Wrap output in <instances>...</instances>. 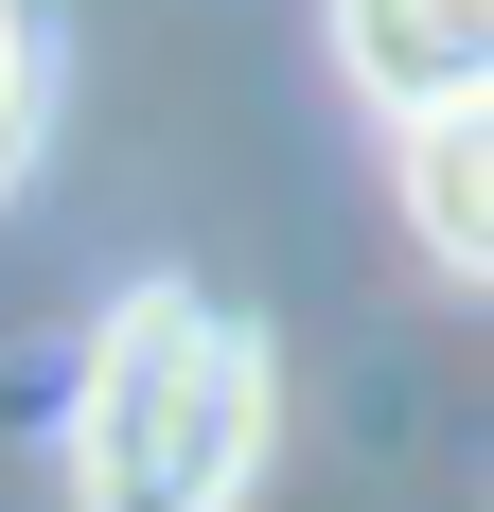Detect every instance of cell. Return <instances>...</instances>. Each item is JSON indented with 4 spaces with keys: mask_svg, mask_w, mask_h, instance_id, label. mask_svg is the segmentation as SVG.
Listing matches in <instances>:
<instances>
[{
    "mask_svg": "<svg viewBox=\"0 0 494 512\" xmlns=\"http://www.w3.org/2000/svg\"><path fill=\"white\" fill-rule=\"evenodd\" d=\"M265 460V336L212 283H124L71 389V477L89 512H230Z\"/></svg>",
    "mask_w": 494,
    "mask_h": 512,
    "instance_id": "obj_1",
    "label": "cell"
},
{
    "mask_svg": "<svg viewBox=\"0 0 494 512\" xmlns=\"http://www.w3.org/2000/svg\"><path fill=\"white\" fill-rule=\"evenodd\" d=\"M336 53H353L371 106L442 124V106H477V71H494V0H336Z\"/></svg>",
    "mask_w": 494,
    "mask_h": 512,
    "instance_id": "obj_2",
    "label": "cell"
},
{
    "mask_svg": "<svg viewBox=\"0 0 494 512\" xmlns=\"http://www.w3.org/2000/svg\"><path fill=\"white\" fill-rule=\"evenodd\" d=\"M406 212H424V265H459V283L494 265V142H477V106L406 124Z\"/></svg>",
    "mask_w": 494,
    "mask_h": 512,
    "instance_id": "obj_3",
    "label": "cell"
},
{
    "mask_svg": "<svg viewBox=\"0 0 494 512\" xmlns=\"http://www.w3.org/2000/svg\"><path fill=\"white\" fill-rule=\"evenodd\" d=\"M18 142H36V18L0 0V177H18Z\"/></svg>",
    "mask_w": 494,
    "mask_h": 512,
    "instance_id": "obj_4",
    "label": "cell"
}]
</instances>
